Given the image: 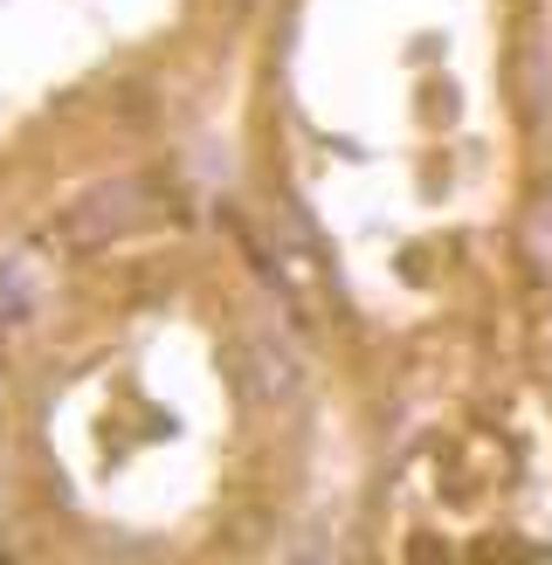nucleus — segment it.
<instances>
[{
  "label": "nucleus",
  "instance_id": "f257e3e1",
  "mask_svg": "<svg viewBox=\"0 0 552 565\" xmlns=\"http://www.w3.org/2000/svg\"><path fill=\"white\" fill-rule=\"evenodd\" d=\"M131 221V186H118V193H91L70 221H63V248H97V242H110Z\"/></svg>",
  "mask_w": 552,
  "mask_h": 565
},
{
  "label": "nucleus",
  "instance_id": "f03ea898",
  "mask_svg": "<svg viewBox=\"0 0 552 565\" xmlns=\"http://www.w3.org/2000/svg\"><path fill=\"white\" fill-rule=\"evenodd\" d=\"M0 558H8V545H0Z\"/></svg>",
  "mask_w": 552,
  "mask_h": 565
}]
</instances>
